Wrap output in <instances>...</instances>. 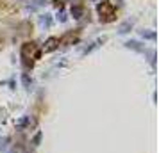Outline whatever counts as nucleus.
Here are the masks:
<instances>
[{"label": "nucleus", "mask_w": 159, "mask_h": 153, "mask_svg": "<svg viewBox=\"0 0 159 153\" xmlns=\"http://www.w3.org/2000/svg\"><path fill=\"white\" fill-rule=\"evenodd\" d=\"M41 57V52L38 50V45L36 43H23L22 45V59H23V64L25 66H32V62L36 59Z\"/></svg>", "instance_id": "nucleus-1"}, {"label": "nucleus", "mask_w": 159, "mask_h": 153, "mask_svg": "<svg viewBox=\"0 0 159 153\" xmlns=\"http://www.w3.org/2000/svg\"><path fill=\"white\" fill-rule=\"evenodd\" d=\"M39 22H41L43 27H50L52 20H50V16H48V15H45V16H39Z\"/></svg>", "instance_id": "nucleus-6"}, {"label": "nucleus", "mask_w": 159, "mask_h": 153, "mask_svg": "<svg viewBox=\"0 0 159 153\" xmlns=\"http://www.w3.org/2000/svg\"><path fill=\"white\" fill-rule=\"evenodd\" d=\"M82 15H84V7H82V6H79V4L72 6V16L73 18H80Z\"/></svg>", "instance_id": "nucleus-5"}, {"label": "nucleus", "mask_w": 159, "mask_h": 153, "mask_svg": "<svg viewBox=\"0 0 159 153\" xmlns=\"http://www.w3.org/2000/svg\"><path fill=\"white\" fill-rule=\"evenodd\" d=\"M59 20H61V22H66V16H65V13H61V15H59Z\"/></svg>", "instance_id": "nucleus-11"}, {"label": "nucleus", "mask_w": 159, "mask_h": 153, "mask_svg": "<svg viewBox=\"0 0 159 153\" xmlns=\"http://www.w3.org/2000/svg\"><path fill=\"white\" fill-rule=\"evenodd\" d=\"M141 36H145V37H150V39H154V34H152V32H145V30H141Z\"/></svg>", "instance_id": "nucleus-9"}, {"label": "nucleus", "mask_w": 159, "mask_h": 153, "mask_svg": "<svg viewBox=\"0 0 159 153\" xmlns=\"http://www.w3.org/2000/svg\"><path fill=\"white\" fill-rule=\"evenodd\" d=\"M130 27H132V22H125V23L122 25V27H120V32H127V30H129Z\"/></svg>", "instance_id": "nucleus-7"}, {"label": "nucleus", "mask_w": 159, "mask_h": 153, "mask_svg": "<svg viewBox=\"0 0 159 153\" xmlns=\"http://www.w3.org/2000/svg\"><path fill=\"white\" fill-rule=\"evenodd\" d=\"M57 46H59V37H48V39L45 41L43 50L45 52H54Z\"/></svg>", "instance_id": "nucleus-4"}, {"label": "nucleus", "mask_w": 159, "mask_h": 153, "mask_svg": "<svg viewBox=\"0 0 159 153\" xmlns=\"http://www.w3.org/2000/svg\"><path fill=\"white\" fill-rule=\"evenodd\" d=\"M48 0H34V6H47Z\"/></svg>", "instance_id": "nucleus-8"}, {"label": "nucleus", "mask_w": 159, "mask_h": 153, "mask_svg": "<svg viewBox=\"0 0 159 153\" xmlns=\"http://www.w3.org/2000/svg\"><path fill=\"white\" fill-rule=\"evenodd\" d=\"M97 11H98V16H100L102 23H109L116 18V9L111 2H100L97 6Z\"/></svg>", "instance_id": "nucleus-2"}, {"label": "nucleus", "mask_w": 159, "mask_h": 153, "mask_svg": "<svg viewBox=\"0 0 159 153\" xmlns=\"http://www.w3.org/2000/svg\"><path fill=\"white\" fill-rule=\"evenodd\" d=\"M77 41H79V30H68L65 36L59 39V43H63V45H73Z\"/></svg>", "instance_id": "nucleus-3"}, {"label": "nucleus", "mask_w": 159, "mask_h": 153, "mask_svg": "<svg viewBox=\"0 0 159 153\" xmlns=\"http://www.w3.org/2000/svg\"><path fill=\"white\" fill-rule=\"evenodd\" d=\"M127 46H132V48H138V43H136V41H130V43H127Z\"/></svg>", "instance_id": "nucleus-10"}]
</instances>
